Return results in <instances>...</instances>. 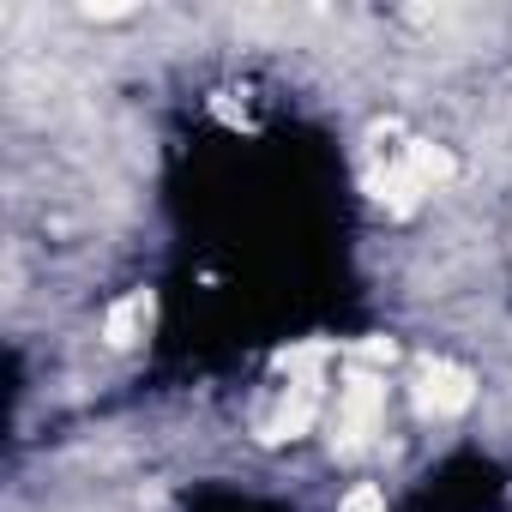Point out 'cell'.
Here are the masks:
<instances>
[{"instance_id": "obj_5", "label": "cell", "mask_w": 512, "mask_h": 512, "mask_svg": "<svg viewBox=\"0 0 512 512\" xmlns=\"http://www.w3.org/2000/svg\"><path fill=\"white\" fill-rule=\"evenodd\" d=\"M151 320H157V302H151L145 290H133V296H121V302L109 308V320H103V344H109V350H133V344L151 332Z\"/></svg>"}, {"instance_id": "obj_1", "label": "cell", "mask_w": 512, "mask_h": 512, "mask_svg": "<svg viewBox=\"0 0 512 512\" xmlns=\"http://www.w3.org/2000/svg\"><path fill=\"white\" fill-rule=\"evenodd\" d=\"M440 181H452V157H446L440 145H422V139H416V145H404L398 163L374 181V193H380L392 211H416Z\"/></svg>"}, {"instance_id": "obj_4", "label": "cell", "mask_w": 512, "mask_h": 512, "mask_svg": "<svg viewBox=\"0 0 512 512\" xmlns=\"http://www.w3.org/2000/svg\"><path fill=\"white\" fill-rule=\"evenodd\" d=\"M314 416H320V374H296L290 392L278 398V410L260 422V440H296L314 428Z\"/></svg>"}, {"instance_id": "obj_3", "label": "cell", "mask_w": 512, "mask_h": 512, "mask_svg": "<svg viewBox=\"0 0 512 512\" xmlns=\"http://www.w3.org/2000/svg\"><path fill=\"white\" fill-rule=\"evenodd\" d=\"M470 398H476L470 368H458V362H422V374H416V410L422 416H464Z\"/></svg>"}, {"instance_id": "obj_7", "label": "cell", "mask_w": 512, "mask_h": 512, "mask_svg": "<svg viewBox=\"0 0 512 512\" xmlns=\"http://www.w3.org/2000/svg\"><path fill=\"white\" fill-rule=\"evenodd\" d=\"M85 13H91V19H127L133 7H97V0H91V7H85Z\"/></svg>"}, {"instance_id": "obj_2", "label": "cell", "mask_w": 512, "mask_h": 512, "mask_svg": "<svg viewBox=\"0 0 512 512\" xmlns=\"http://www.w3.org/2000/svg\"><path fill=\"white\" fill-rule=\"evenodd\" d=\"M380 410H386V380L380 374H368V368H356L344 386H338V422H332V446L350 458V452H362L368 440H374V428H380Z\"/></svg>"}, {"instance_id": "obj_6", "label": "cell", "mask_w": 512, "mask_h": 512, "mask_svg": "<svg viewBox=\"0 0 512 512\" xmlns=\"http://www.w3.org/2000/svg\"><path fill=\"white\" fill-rule=\"evenodd\" d=\"M338 512H386V494H380L374 482H362V488H350V494H344V506H338Z\"/></svg>"}]
</instances>
